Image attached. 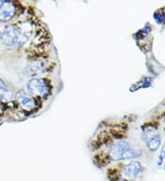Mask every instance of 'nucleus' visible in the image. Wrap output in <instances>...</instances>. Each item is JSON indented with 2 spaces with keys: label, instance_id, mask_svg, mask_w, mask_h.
Instances as JSON below:
<instances>
[{
  "label": "nucleus",
  "instance_id": "8",
  "mask_svg": "<svg viewBox=\"0 0 165 181\" xmlns=\"http://www.w3.org/2000/svg\"><path fill=\"white\" fill-rule=\"evenodd\" d=\"M161 143V138L158 135H154V136H150L147 140V145L149 146L150 150L155 151L160 146Z\"/></svg>",
  "mask_w": 165,
  "mask_h": 181
},
{
  "label": "nucleus",
  "instance_id": "4",
  "mask_svg": "<svg viewBox=\"0 0 165 181\" xmlns=\"http://www.w3.org/2000/svg\"><path fill=\"white\" fill-rule=\"evenodd\" d=\"M15 4L10 1L0 0V21L6 22L13 18L16 14Z\"/></svg>",
  "mask_w": 165,
  "mask_h": 181
},
{
  "label": "nucleus",
  "instance_id": "2",
  "mask_svg": "<svg viewBox=\"0 0 165 181\" xmlns=\"http://www.w3.org/2000/svg\"><path fill=\"white\" fill-rule=\"evenodd\" d=\"M138 155H139V152L125 141H119L115 143L109 149V156L114 161L129 159Z\"/></svg>",
  "mask_w": 165,
  "mask_h": 181
},
{
  "label": "nucleus",
  "instance_id": "1",
  "mask_svg": "<svg viewBox=\"0 0 165 181\" xmlns=\"http://www.w3.org/2000/svg\"><path fill=\"white\" fill-rule=\"evenodd\" d=\"M0 39L7 48H18L26 44L28 41V35L19 27L9 25L3 30Z\"/></svg>",
  "mask_w": 165,
  "mask_h": 181
},
{
  "label": "nucleus",
  "instance_id": "6",
  "mask_svg": "<svg viewBox=\"0 0 165 181\" xmlns=\"http://www.w3.org/2000/svg\"><path fill=\"white\" fill-rule=\"evenodd\" d=\"M16 98L18 101L21 108L24 111L30 112V111H33L36 108V101H35V99L32 96L27 94L24 90L18 91L17 93V95H16Z\"/></svg>",
  "mask_w": 165,
  "mask_h": 181
},
{
  "label": "nucleus",
  "instance_id": "5",
  "mask_svg": "<svg viewBox=\"0 0 165 181\" xmlns=\"http://www.w3.org/2000/svg\"><path fill=\"white\" fill-rule=\"evenodd\" d=\"M141 171V166L138 162H131L123 167L121 177L124 180L133 181Z\"/></svg>",
  "mask_w": 165,
  "mask_h": 181
},
{
  "label": "nucleus",
  "instance_id": "7",
  "mask_svg": "<svg viewBox=\"0 0 165 181\" xmlns=\"http://www.w3.org/2000/svg\"><path fill=\"white\" fill-rule=\"evenodd\" d=\"M13 98V92L9 90L4 81L0 79V100L8 102Z\"/></svg>",
  "mask_w": 165,
  "mask_h": 181
},
{
  "label": "nucleus",
  "instance_id": "3",
  "mask_svg": "<svg viewBox=\"0 0 165 181\" xmlns=\"http://www.w3.org/2000/svg\"><path fill=\"white\" fill-rule=\"evenodd\" d=\"M30 95L34 97L46 98L50 94V87L42 79L32 78L27 84Z\"/></svg>",
  "mask_w": 165,
  "mask_h": 181
},
{
  "label": "nucleus",
  "instance_id": "9",
  "mask_svg": "<svg viewBox=\"0 0 165 181\" xmlns=\"http://www.w3.org/2000/svg\"><path fill=\"white\" fill-rule=\"evenodd\" d=\"M29 71H30L31 73H38V72H41L42 71V67H41V62L36 61V62L32 63L30 67H29Z\"/></svg>",
  "mask_w": 165,
  "mask_h": 181
}]
</instances>
